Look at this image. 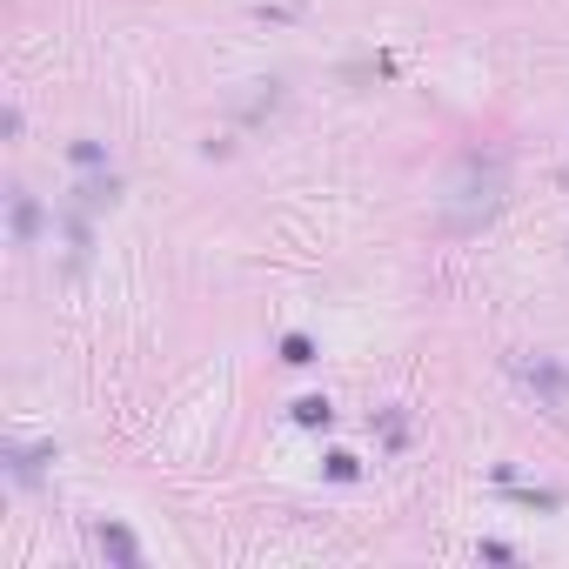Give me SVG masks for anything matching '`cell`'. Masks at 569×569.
<instances>
[{
    "instance_id": "9",
    "label": "cell",
    "mask_w": 569,
    "mask_h": 569,
    "mask_svg": "<svg viewBox=\"0 0 569 569\" xmlns=\"http://www.w3.org/2000/svg\"><path fill=\"white\" fill-rule=\"evenodd\" d=\"M74 161L81 168H101V141H74Z\"/></svg>"
},
{
    "instance_id": "2",
    "label": "cell",
    "mask_w": 569,
    "mask_h": 569,
    "mask_svg": "<svg viewBox=\"0 0 569 569\" xmlns=\"http://www.w3.org/2000/svg\"><path fill=\"white\" fill-rule=\"evenodd\" d=\"M7 228H14V241H21V248L41 235V201L27 195V188H14V201H7Z\"/></svg>"
},
{
    "instance_id": "5",
    "label": "cell",
    "mask_w": 569,
    "mask_h": 569,
    "mask_svg": "<svg viewBox=\"0 0 569 569\" xmlns=\"http://www.w3.org/2000/svg\"><path fill=\"white\" fill-rule=\"evenodd\" d=\"M329 395H302V402H295V422H302V429H329Z\"/></svg>"
},
{
    "instance_id": "4",
    "label": "cell",
    "mask_w": 569,
    "mask_h": 569,
    "mask_svg": "<svg viewBox=\"0 0 569 569\" xmlns=\"http://www.w3.org/2000/svg\"><path fill=\"white\" fill-rule=\"evenodd\" d=\"M101 549H108V556H114L121 569H134V563H141V549H134V536H128L121 523H101Z\"/></svg>"
},
{
    "instance_id": "7",
    "label": "cell",
    "mask_w": 569,
    "mask_h": 569,
    "mask_svg": "<svg viewBox=\"0 0 569 569\" xmlns=\"http://www.w3.org/2000/svg\"><path fill=\"white\" fill-rule=\"evenodd\" d=\"M282 362H288V369H308V362H315V342H308V335H288V342H282Z\"/></svg>"
},
{
    "instance_id": "3",
    "label": "cell",
    "mask_w": 569,
    "mask_h": 569,
    "mask_svg": "<svg viewBox=\"0 0 569 569\" xmlns=\"http://www.w3.org/2000/svg\"><path fill=\"white\" fill-rule=\"evenodd\" d=\"M74 201H81V208H114V201H121V175H88L74 188Z\"/></svg>"
},
{
    "instance_id": "1",
    "label": "cell",
    "mask_w": 569,
    "mask_h": 569,
    "mask_svg": "<svg viewBox=\"0 0 569 569\" xmlns=\"http://www.w3.org/2000/svg\"><path fill=\"white\" fill-rule=\"evenodd\" d=\"M509 195V161L503 154H462L449 181H442V201H436V221L442 235H476L482 221L503 208Z\"/></svg>"
},
{
    "instance_id": "8",
    "label": "cell",
    "mask_w": 569,
    "mask_h": 569,
    "mask_svg": "<svg viewBox=\"0 0 569 569\" xmlns=\"http://www.w3.org/2000/svg\"><path fill=\"white\" fill-rule=\"evenodd\" d=\"M329 476H335V482H355L362 469H355V456H329Z\"/></svg>"
},
{
    "instance_id": "6",
    "label": "cell",
    "mask_w": 569,
    "mask_h": 569,
    "mask_svg": "<svg viewBox=\"0 0 569 569\" xmlns=\"http://www.w3.org/2000/svg\"><path fill=\"white\" fill-rule=\"evenodd\" d=\"M41 462H54V449H14V482H41Z\"/></svg>"
}]
</instances>
